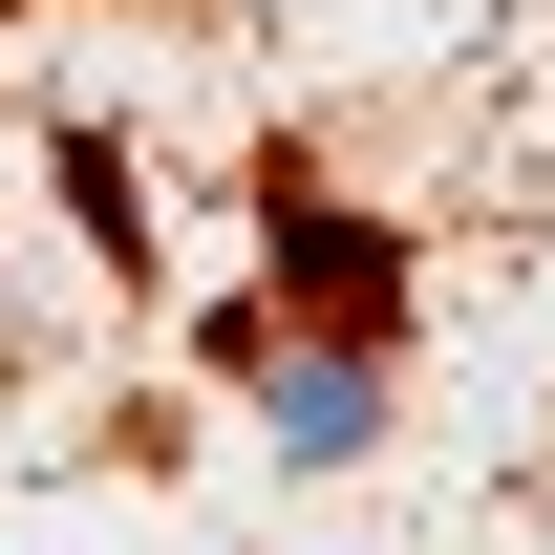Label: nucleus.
<instances>
[{"instance_id":"obj_1","label":"nucleus","mask_w":555,"mask_h":555,"mask_svg":"<svg viewBox=\"0 0 555 555\" xmlns=\"http://www.w3.org/2000/svg\"><path fill=\"white\" fill-rule=\"evenodd\" d=\"M235 363H257V406L299 470H343L363 427H385V343H278V321H235Z\"/></svg>"}]
</instances>
